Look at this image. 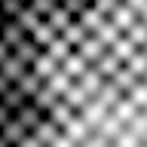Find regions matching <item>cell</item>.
<instances>
[{"label":"cell","mask_w":147,"mask_h":147,"mask_svg":"<svg viewBox=\"0 0 147 147\" xmlns=\"http://www.w3.org/2000/svg\"><path fill=\"white\" fill-rule=\"evenodd\" d=\"M16 147H147V0H71L25 86Z\"/></svg>","instance_id":"1"}]
</instances>
